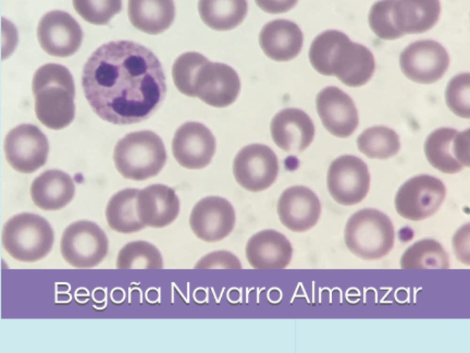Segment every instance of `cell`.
Segmentation results:
<instances>
[{
	"mask_svg": "<svg viewBox=\"0 0 470 353\" xmlns=\"http://www.w3.org/2000/svg\"><path fill=\"white\" fill-rule=\"evenodd\" d=\"M82 87L92 110L116 125L151 117L167 91L156 56L131 41H110L98 48L83 66Z\"/></svg>",
	"mask_w": 470,
	"mask_h": 353,
	"instance_id": "cell-1",
	"label": "cell"
},
{
	"mask_svg": "<svg viewBox=\"0 0 470 353\" xmlns=\"http://www.w3.org/2000/svg\"><path fill=\"white\" fill-rule=\"evenodd\" d=\"M309 59L320 74L335 76L344 84L358 87L367 83L375 70L372 52L365 46L354 42L344 32L328 30L312 41Z\"/></svg>",
	"mask_w": 470,
	"mask_h": 353,
	"instance_id": "cell-2",
	"label": "cell"
},
{
	"mask_svg": "<svg viewBox=\"0 0 470 353\" xmlns=\"http://www.w3.org/2000/svg\"><path fill=\"white\" fill-rule=\"evenodd\" d=\"M37 119L45 126L60 130L74 119L75 88L68 69L57 63L39 68L32 82Z\"/></svg>",
	"mask_w": 470,
	"mask_h": 353,
	"instance_id": "cell-3",
	"label": "cell"
},
{
	"mask_svg": "<svg viewBox=\"0 0 470 353\" xmlns=\"http://www.w3.org/2000/svg\"><path fill=\"white\" fill-rule=\"evenodd\" d=\"M167 154L161 137L152 131L129 133L114 150V161L125 178L141 181L157 175L164 167Z\"/></svg>",
	"mask_w": 470,
	"mask_h": 353,
	"instance_id": "cell-4",
	"label": "cell"
},
{
	"mask_svg": "<svg viewBox=\"0 0 470 353\" xmlns=\"http://www.w3.org/2000/svg\"><path fill=\"white\" fill-rule=\"evenodd\" d=\"M344 238L354 255L365 260H376L393 248L395 231L387 215L376 209L365 208L349 218Z\"/></svg>",
	"mask_w": 470,
	"mask_h": 353,
	"instance_id": "cell-5",
	"label": "cell"
},
{
	"mask_svg": "<svg viewBox=\"0 0 470 353\" xmlns=\"http://www.w3.org/2000/svg\"><path fill=\"white\" fill-rule=\"evenodd\" d=\"M54 242L52 228L46 219L23 212L11 217L3 225L2 243L8 254L23 262L45 257Z\"/></svg>",
	"mask_w": 470,
	"mask_h": 353,
	"instance_id": "cell-6",
	"label": "cell"
},
{
	"mask_svg": "<svg viewBox=\"0 0 470 353\" xmlns=\"http://www.w3.org/2000/svg\"><path fill=\"white\" fill-rule=\"evenodd\" d=\"M240 90L239 77L231 66L211 62L203 54L195 53L190 97H198L213 107L224 108L236 101Z\"/></svg>",
	"mask_w": 470,
	"mask_h": 353,
	"instance_id": "cell-7",
	"label": "cell"
},
{
	"mask_svg": "<svg viewBox=\"0 0 470 353\" xmlns=\"http://www.w3.org/2000/svg\"><path fill=\"white\" fill-rule=\"evenodd\" d=\"M64 259L76 268H91L106 256L108 240L103 230L95 223L78 221L64 230L60 243Z\"/></svg>",
	"mask_w": 470,
	"mask_h": 353,
	"instance_id": "cell-8",
	"label": "cell"
},
{
	"mask_svg": "<svg viewBox=\"0 0 470 353\" xmlns=\"http://www.w3.org/2000/svg\"><path fill=\"white\" fill-rule=\"evenodd\" d=\"M446 195V188L438 178L420 174L404 183L395 198L397 212L411 221L425 219L435 214Z\"/></svg>",
	"mask_w": 470,
	"mask_h": 353,
	"instance_id": "cell-9",
	"label": "cell"
},
{
	"mask_svg": "<svg viewBox=\"0 0 470 353\" xmlns=\"http://www.w3.org/2000/svg\"><path fill=\"white\" fill-rule=\"evenodd\" d=\"M327 183L331 196L337 203L352 205L366 197L370 185V174L362 159L346 154L331 163Z\"/></svg>",
	"mask_w": 470,
	"mask_h": 353,
	"instance_id": "cell-10",
	"label": "cell"
},
{
	"mask_svg": "<svg viewBox=\"0 0 470 353\" xmlns=\"http://www.w3.org/2000/svg\"><path fill=\"white\" fill-rule=\"evenodd\" d=\"M278 171V161L274 152L269 146L260 143L243 148L233 163L236 181L251 192L269 188L275 182Z\"/></svg>",
	"mask_w": 470,
	"mask_h": 353,
	"instance_id": "cell-11",
	"label": "cell"
},
{
	"mask_svg": "<svg viewBox=\"0 0 470 353\" xmlns=\"http://www.w3.org/2000/svg\"><path fill=\"white\" fill-rule=\"evenodd\" d=\"M449 57L438 42L420 40L409 44L400 55L403 74L420 83H433L442 77L448 69Z\"/></svg>",
	"mask_w": 470,
	"mask_h": 353,
	"instance_id": "cell-12",
	"label": "cell"
},
{
	"mask_svg": "<svg viewBox=\"0 0 470 353\" xmlns=\"http://www.w3.org/2000/svg\"><path fill=\"white\" fill-rule=\"evenodd\" d=\"M4 150L8 162L15 170L31 173L45 163L49 145L38 127L21 124L6 135Z\"/></svg>",
	"mask_w": 470,
	"mask_h": 353,
	"instance_id": "cell-13",
	"label": "cell"
},
{
	"mask_svg": "<svg viewBox=\"0 0 470 353\" xmlns=\"http://www.w3.org/2000/svg\"><path fill=\"white\" fill-rule=\"evenodd\" d=\"M425 152L429 163L447 174L459 172L469 165V130L459 132L440 128L432 132L425 143Z\"/></svg>",
	"mask_w": 470,
	"mask_h": 353,
	"instance_id": "cell-14",
	"label": "cell"
},
{
	"mask_svg": "<svg viewBox=\"0 0 470 353\" xmlns=\"http://www.w3.org/2000/svg\"><path fill=\"white\" fill-rule=\"evenodd\" d=\"M37 38L48 54L67 57L80 48L83 32L77 21L68 12L53 10L44 14L37 26Z\"/></svg>",
	"mask_w": 470,
	"mask_h": 353,
	"instance_id": "cell-15",
	"label": "cell"
},
{
	"mask_svg": "<svg viewBox=\"0 0 470 353\" xmlns=\"http://www.w3.org/2000/svg\"><path fill=\"white\" fill-rule=\"evenodd\" d=\"M235 222L232 205L217 196H207L198 201L190 216L192 232L206 242H216L227 237L232 232Z\"/></svg>",
	"mask_w": 470,
	"mask_h": 353,
	"instance_id": "cell-16",
	"label": "cell"
},
{
	"mask_svg": "<svg viewBox=\"0 0 470 353\" xmlns=\"http://www.w3.org/2000/svg\"><path fill=\"white\" fill-rule=\"evenodd\" d=\"M172 152L176 161L188 169H201L212 161L216 150V140L203 123L189 121L175 132Z\"/></svg>",
	"mask_w": 470,
	"mask_h": 353,
	"instance_id": "cell-17",
	"label": "cell"
},
{
	"mask_svg": "<svg viewBox=\"0 0 470 353\" xmlns=\"http://www.w3.org/2000/svg\"><path fill=\"white\" fill-rule=\"evenodd\" d=\"M316 110L321 121L331 134L346 138L358 127V111L351 98L336 86H327L317 94Z\"/></svg>",
	"mask_w": 470,
	"mask_h": 353,
	"instance_id": "cell-18",
	"label": "cell"
},
{
	"mask_svg": "<svg viewBox=\"0 0 470 353\" xmlns=\"http://www.w3.org/2000/svg\"><path fill=\"white\" fill-rule=\"evenodd\" d=\"M281 223L296 232H305L318 222L321 204L317 195L309 188L294 185L285 190L277 203Z\"/></svg>",
	"mask_w": 470,
	"mask_h": 353,
	"instance_id": "cell-19",
	"label": "cell"
},
{
	"mask_svg": "<svg viewBox=\"0 0 470 353\" xmlns=\"http://www.w3.org/2000/svg\"><path fill=\"white\" fill-rule=\"evenodd\" d=\"M274 142L287 152H300L312 142L315 127L310 117L303 110L287 108L278 112L270 125Z\"/></svg>",
	"mask_w": 470,
	"mask_h": 353,
	"instance_id": "cell-20",
	"label": "cell"
},
{
	"mask_svg": "<svg viewBox=\"0 0 470 353\" xmlns=\"http://www.w3.org/2000/svg\"><path fill=\"white\" fill-rule=\"evenodd\" d=\"M136 211L145 226L161 228L171 224L180 211V201L175 190L162 184H153L139 190Z\"/></svg>",
	"mask_w": 470,
	"mask_h": 353,
	"instance_id": "cell-21",
	"label": "cell"
},
{
	"mask_svg": "<svg viewBox=\"0 0 470 353\" xmlns=\"http://www.w3.org/2000/svg\"><path fill=\"white\" fill-rule=\"evenodd\" d=\"M293 248L289 241L280 232L267 229L248 240L245 254L254 269H284L290 263Z\"/></svg>",
	"mask_w": 470,
	"mask_h": 353,
	"instance_id": "cell-22",
	"label": "cell"
},
{
	"mask_svg": "<svg viewBox=\"0 0 470 353\" xmlns=\"http://www.w3.org/2000/svg\"><path fill=\"white\" fill-rule=\"evenodd\" d=\"M259 43L264 53L276 61H287L300 52L303 34L299 26L287 19H275L260 30Z\"/></svg>",
	"mask_w": 470,
	"mask_h": 353,
	"instance_id": "cell-23",
	"label": "cell"
},
{
	"mask_svg": "<svg viewBox=\"0 0 470 353\" xmlns=\"http://www.w3.org/2000/svg\"><path fill=\"white\" fill-rule=\"evenodd\" d=\"M440 13L439 0H394L392 17L397 30L405 34H420L437 23Z\"/></svg>",
	"mask_w": 470,
	"mask_h": 353,
	"instance_id": "cell-24",
	"label": "cell"
},
{
	"mask_svg": "<svg viewBox=\"0 0 470 353\" xmlns=\"http://www.w3.org/2000/svg\"><path fill=\"white\" fill-rule=\"evenodd\" d=\"M75 188L72 178L59 170H49L38 176L30 188L34 203L45 210L63 208L72 199Z\"/></svg>",
	"mask_w": 470,
	"mask_h": 353,
	"instance_id": "cell-25",
	"label": "cell"
},
{
	"mask_svg": "<svg viewBox=\"0 0 470 353\" xmlns=\"http://www.w3.org/2000/svg\"><path fill=\"white\" fill-rule=\"evenodd\" d=\"M127 10L131 23L150 34L165 31L175 17L173 0H128Z\"/></svg>",
	"mask_w": 470,
	"mask_h": 353,
	"instance_id": "cell-26",
	"label": "cell"
},
{
	"mask_svg": "<svg viewBox=\"0 0 470 353\" xmlns=\"http://www.w3.org/2000/svg\"><path fill=\"white\" fill-rule=\"evenodd\" d=\"M198 9L209 28L225 31L237 27L247 12V0H199Z\"/></svg>",
	"mask_w": 470,
	"mask_h": 353,
	"instance_id": "cell-27",
	"label": "cell"
},
{
	"mask_svg": "<svg viewBox=\"0 0 470 353\" xmlns=\"http://www.w3.org/2000/svg\"><path fill=\"white\" fill-rule=\"evenodd\" d=\"M139 190L126 188L114 194L108 203L105 216L109 226L124 234L138 232L145 225L136 211V196Z\"/></svg>",
	"mask_w": 470,
	"mask_h": 353,
	"instance_id": "cell-28",
	"label": "cell"
},
{
	"mask_svg": "<svg viewBox=\"0 0 470 353\" xmlns=\"http://www.w3.org/2000/svg\"><path fill=\"white\" fill-rule=\"evenodd\" d=\"M449 257L442 245L432 239H425L409 246L400 259L402 269H448Z\"/></svg>",
	"mask_w": 470,
	"mask_h": 353,
	"instance_id": "cell-29",
	"label": "cell"
},
{
	"mask_svg": "<svg viewBox=\"0 0 470 353\" xmlns=\"http://www.w3.org/2000/svg\"><path fill=\"white\" fill-rule=\"evenodd\" d=\"M358 150L371 159H386L400 150L399 136L391 128L374 126L365 130L357 139Z\"/></svg>",
	"mask_w": 470,
	"mask_h": 353,
	"instance_id": "cell-30",
	"label": "cell"
},
{
	"mask_svg": "<svg viewBox=\"0 0 470 353\" xmlns=\"http://www.w3.org/2000/svg\"><path fill=\"white\" fill-rule=\"evenodd\" d=\"M163 258L156 246L145 241L125 244L119 252L118 269H162Z\"/></svg>",
	"mask_w": 470,
	"mask_h": 353,
	"instance_id": "cell-31",
	"label": "cell"
},
{
	"mask_svg": "<svg viewBox=\"0 0 470 353\" xmlns=\"http://www.w3.org/2000/svg\"><path fill=\"white\" fill-rule=\"evenodd\" d=\"M74 8L86 21L106 25L122 10V0H72Z\"/></svg>",
	"mask_w": 470,
	"mask_h": 353,
	"instance_id": "cell-32",
	"label": "cell"
},
{
	"mask_svg": "<svg viewBox=\"0 0 470 353\" xmlns=\"http://www.w3.org/2000/svg\"><path fill=\"white\" fill-rule=\"evenodd\" d=\"M394 0H380L371 8L368 20L371 30L379 38L394 40L402 37L395 27L392 7Z\"/></svg>",
	"mask_w": 470,
	"mask_h": 353,
	"instance_id": "cell-33",
	"label": "cell"
},
{
	"mask_svg": "<svg viewBox=\"0 0 470 353\" xmlns=\"http://www.w3.org/2000/svg\"><path fill=\"white\" fill-rule=\"evenodd\" d=\"M446 103L457 116L469 118V73L459 74L449 82L445 91Z\"/></svg>",
	"mask_w": 470,
	"mask_h": 353,
	"instance_id": "cell-34",
	"label": "cell"
},
{
	"mask_svg": "<svg viewBox=\"0 0 470 353\" xmlns=\"http://www.w3.org/2000/svg\"><path fill=\"white\" fill-rule=\"evenodd\" d=\"M195 269H241L238 258L226 250L212 252L203 256L194 266Z\"/></svg>",
	"mask_w": 470,
	"mask_h": 353,
	"instance_id": "cell-35",
	"label": "cell"
},
{
	"mask_svg": "<svg viewBox=\"0 0 470 353\" xmlns=\"http://www.w3.org/2000/svg\"><path fill=\"white\" fill-rule=\"evenodd\" d=\"M298 0H255L263 11L271 14L283 13L293 8Z\"/></svg>",
	"mask_w": 470,
	"mask_h": 353,
	"instance_id": "cell-36",
	"label": "cell"
}]
</instances>
